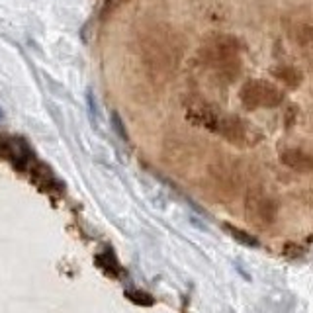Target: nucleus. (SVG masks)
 <instances>
[{"instance_id":"8","label":"nucleus","mask_w":313,"mask_h":313,"mask_svg":"<svg viewBox=\"0 0 313 313\" xmlns=\"http://www.w3.org/2000/svg\"><path fill=\"white\" fill-rule=\"evenodd\" d=\"M227 229L231 231V235H233V237H237V239H239V241H243V243H250V245H254V243H256V241H254L252 237H249V235H245V233L237 231L235 227H227Z\"/></svg>"},{"instance_id":"2","label":"nucleus","mask_w":313,"mask_h":313,"mask_svg":"<svg viewBox=\"0 0 313 313\" xmlns=\"http://www.w3.org/2000/svg\"><path fill=\"white\" fill-rule=\"evenodd\" d=\"M280 161L297 172H311L313 171V156L301 149H286L284 153H280Z\"/></svg>"},{"instance_id":"3","label":"nucleus","mask_w":313,"mask_h":313,"mask_svg":"<svg viewBox=\"0 0 313 313\" xmlns=\"http://www.w3.org/2000/svg\"><path fill=\"white\" fill-rule=\"evenodd\" d=\"M96 266L104 274H108L112 278H124L125 276V270L120 265V260H118V256H116V252L112 249H106V250H102L100 254H96Z\"/></svg>"},{"instance_id":"5","label":"nucleus","mask_w":313,"mask_h":313,"mask_svg":"<svg viewBox=\"0 0 313 313\" xmlns=\"http://www.w3.org/2000/svg\"><path fill=\"white\" fill-rule=\"evenodd\" d=\"M272 73H274V77H276L278 80L290 82L292 86H297L299 80H301V77L297 75V71H296L294 67H288V65H282L280 69H272Z\"/></svg>"},{"instance_id":"6","label":"nucleus","mask_w":313,"mask_h":313,"mask_svg":"<svg viewBox=\"0 0 313 313\" xmlns=\"http://www.w3.org/2000/svg\"><path fill=\"white\" fill-rule=\"evenodd\" d=\"M125 296L129 301H133L137 305H153V301H155L153 296H149L143 290H125Z\"/></svg>"},{"instance_id":"7","label":"nucleus","mask_w":313,"mask_h":313,"mask_svg":"<svg viewBox=\"0 0 313 313\" xmlns=\"http://www.w3.org/2000/svg\"><path fill=\"white\" fill-rule=\"evenodd\" d=\"M86 98H88V110H90V118H92V122L96 124V120H98V106H96V98H94V92L90 90Z\"/></svg>"},{"instance_id":"1","label":"nucleus","mask_w":313,"mask_h":313,"mask_svg":"<svg viewBox=\"0 0 313 313\" xmlns=\"http://www.w3.org/2000/svg\"><path fill=\"white\" fill-rule=\"evenodd\" d=\"M241 98L247 108H274L278 104H282L284 96L276 86L265 80H254L243 88Z\"/></svg>"},{"instance_id":"4","label":"nucleus","mask_w":313,"mask_h":313,"mask_svg":"<svg viewBox=\"0 0 313 313\" xmlns=\"http://www.w3.org/2000/svg\"><path fill=\"white\" fill-rule=\"evenodd\" d=\"M31 176H33L35 184H37L43 192H57L59 180L55 178V174L51 172L45 165H37V167L31 171Z\"/></svg>"}]
</instances>
